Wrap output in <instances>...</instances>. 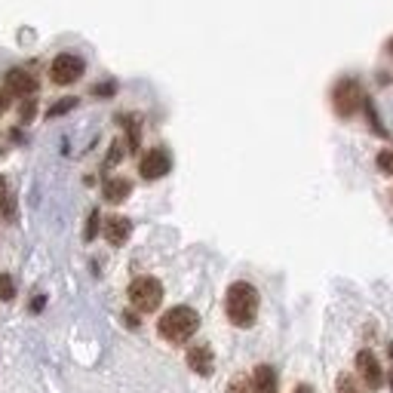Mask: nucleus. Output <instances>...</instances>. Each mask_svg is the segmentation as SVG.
Wrapping results in <instances>:
<instances>
[{
    "mask_svg": "<svg viewBox=\"0 0 393 393\" xmlns=\"http://www.w3.org/2000/svg\"><path fill=\"white\" fill-rule=\"evenodd\" d=\"M258 304H261L258 289L252 286V283H246V280L230 283L228 292H225V313H228V320L234 322L237 329H249L252 322H255Z\"/></svg>",
    "mask_w": 393,
    "mask_h": 393,
    "instance_id": "1",
    "label": "nucleus"
},
{
    "mask_svg": "<svg viewBox=\"0 0 393 393\" xmlns=\"http://www.w3.org/2000/svg\"><path fill=\"white\" fill-rule=\"evenodd\" d=\"M197 329H200V313L194 311V307H188V304L169 307L163 317H160V322H157L160 338H163V341H169V344H184V341H191Z\"/></svg>",
    "mask_w": 393,
    "mask_h": 393,
    "instance_id": "2",
    "label": "nucleus"
},
{
    "mask_svg": "<svg viewBox=\"0 0 393 393\" xmlns=\"http://www.w3.org/2000/svg\"><path fill=\"white\" fill-rule=\"evenodd\" d=\"M129 304H133L138 313H154L163 304V283H160L157 276H135V280L129 283Z\"/></svg>",
    "mask_w": 393,
    "mask_h": 393,
    "instance_id": "3",
    "label": "nucleus"
},
{
    "mask_svg": "<svg viewBox=\"0 0 393 393\" xmlns=\"http://www.w3.org/2000/svg\"><path fill=\"white\" fill-rule=\"evenodd\" d=\"M332 105H335L338 117H353V114L366 105V92L353 77H344V80H338L335 89H332Z\"/></svg>",
    "mask_w": 393,
    "mask_h": 393,
    "instance_id": "4",
    "label": "nucleus"
},
{
    "mask_svg": "<svg viewBox=\"0 0 393 393\" xmlns=\"http://www.w3.org/2000/svg\"><path fill=\"white\" fill-rule=\"evenodd\" d=\"M83 71H87V61L77 56V52H59L50 61V80L56 87H71V83H77L83 77Z\"/></svg>",
    "mask_w": 393,
    "mask_h": 393,
    "instance_id": "5",
    "label": "nucleus"
},
{
    "mask_svg": "<svg viewBox=\"0 0 393 393\" xmlns=\"http://www.w3.org/2000/svg\"><path fill=\"white\" fill-rule=\"evenodd\" d=\"M169 169H172V157H169L166 148H151V151L142 154V160H138V172H142L144 181L163 179Z\"/></svg>",
    "mask_w": 393,
    "mask_h": 393,
    "instance_id": "6",
    "label": "nucleus"
},
{
    "mask_svg": "<svg viewBox=\"0 0 393 393\" xmlns=\"http://www.w3.org/2000/svg\"><path fill=\"white\" fill-rule=\"evenodd\" d=\"M357 372H359V381L366 384L369 390H378L384 384V372H381V363L372 350H359L357 353Z\"/></svg>",
    "mask_w": 393,
    "mask_h": 393,
    "instance_id": "7",
    "label": "nucleus"
},
{
    "mask_svg": "<svg viewBox=\"0 0 393 393\" xmlns=\"http://www.w3.org/2000/svg\"><path fill=\"white\" fill-rule=\"evenodd\" d=\"M3 83H6V92H13V96L19 98H28L37 92V77L28 71V68H10V71L3 74Z\"/></svg>",
    "mask_w": 393,
    "mask_h": 393,
    "instance_id": "8",
    "label": "nucleus"
},
{
    "mask_svg": "<svg viewBox=\"0 0 393 393\" xmlns=\"http://www.w3.org/2000/svg\"><path fill=\"white\" fill-rule=\"evenodd\" d=\"M188 369L197 375H203V378H209L215 372V353L209 344H194V348L188 350Z\"/></svg>",
    "mask_w": 393,
    "mask_h": 393,
    "instance_id": "9",
    "label": "nucleus"
},
{
    "mask_svg": "<svg viewBox=\"0 0 393 393\" xmlns=\"http://www.w3.org/2000/svg\"><path fill=\"white\" fill-rule=\"evenodd\" d=\"M102 234H105V240L111 246H123L129 240V234H133V221L123 218V215H111V218H105Z\"/></svg>",
    "mask_w": 393,
    "mask_h": 393,
    "instance_id": "10",
    "label": "nucleus"
},
{
    "mask_svg": "<svg viewBox=\"0 0 393 393\" xmlns=\"http://www.w3.org/2000/svg\"><path fill=\"white\" fill-rule=\"evenodd\" d=\"M252 387L255 393H280V381H276V369L261 363L255 366V372H252Z\"/></svg>",
    "mask_w": 393,
    "mask_h": 393,
    "instance_id": "11",
    "label": "nucleus"
},
{
    "mask_svg": "<svg viewBox=\"0 0 393 393\" xmlns=\"http://www.w3.org/2000/svg\"><path fill=\"white\" fill-rule=\"evenodd\" d=\"M129 194H133V181L123 179V175L105 179V184H102V197L107 200V203H123Z\"/></svg>",
    "mask_w": 393,
    "mask_h": 393,
    "instance_id": "12",
    "label": "nucleus"
},
{
    "mask_svg": "<svg viewBox=\"0 0 393 393\" xmlns=\"http://www.w3.org/2000/svg\"><path fill=\"white\" fill-rule=\"evenodd\" d=\"M0 215L3 218H15V197L10 191V184H6V179H0Z\"/></svg>",
    "mask_w": 393,
    "mask_h": 393,
    "instance_id": "13",
    "label": "nucleus"
},
{
    "mask_svg": "<svg viewBox=\"0 0 393 393\" xmlns=\"http://www.w3.org/2000/svg\"><path fill=\"white\" fill-rule=\"evenodd\" d=\"M335 393H366V384H359L353 375H338L335 378Z\"/></svg>",
    "mask_w": 393,
    "mask_h": 393,
    "instance_id": "14",
    "label": "nucleus"
},
{
    "mask_svg": "<svg viewBox=\"0 0 393 393\" xmlns=\"http://www.w3.org/2000/svg\"><path fill=\"white\" fill-rule=\"evenodd\" d=\"M228 393H255L252 387V378H246V375H234L228 384Z\"/></svg>",
    "mask_w": 393,
    "mask_h": 393,
    "instance_id": "15",
    "label": "nucleus"
},
{
    "mask_svg": "<svg viewBox=\"0 0 393 393\" xmlns=\"http://www.w3.org/2000/svg\"><path fill=\"white\" fill-rule=\"evenodd\" d=\"M15 298V280L10 274H0V302H13Z\"/></svg>",
    "mask_w": 393,
    "mask_h": 393,
    "instance_id": "16",
    "label": "nucleus"
},
{
    "mask_svg": "<svg viewBox=\"0 0 393 393\" xmlns=\"http://www.w3.org/2000/svg\"><path fill=\"white\" fill-rule=\"evenodd\" d=\"M74 105H77V98H61L59 105H52L50 111H46V117H59V114H68Z\"/></svg>",
    "mask_w": 393,
    "mask_h": 393,
    "instance_id": "17",
    "label": "nucleus"
},
{
    "mask_svg": "<svg viewBox=\"0 0 393 393\" xmlns=\"http://www.w3.org/2000/svg\"><path fill=\"white\" fill-rule=\"evenodd\" d=\"M98 221H102V215H98V209H92V212H89V221H87V240H96Z\"/></svg>",
    "mask_w": 393,
    "mask_h": 393,
    "instance_id": "18",
    "label": "nucleus"
},
{
    "mask_svg": "<svg viewBox=\"0 0 393 393\" xmlns=\"http://www.w3.org/2000/svg\"><path fill=\"white\" fill-rule=\"evenodd\" d=\"M378 169L384 175H393V151H381L378 154Z\"/></svg>",
    "mask_w": 393,
    "mask_h": 393,
    "instance_id": "19",
    "label": "nucleus"
},
{
    "mask_svg": "<svg viewBox=\"0 0 393 393\" xmlns=\"http://www.w3.org/2000/svg\"><path fill=\"white\" fill-rule=\"evenodd\" d=\"M292 393H313V387H311V384H298V387L292 390Z\"/></svg>",
    "mask_w": 393,
    "mask_h": 393,
    "instance_id": "20",
    "label": "nucleus"
},
{
    "mask_svg": "<svg viewBox=\"0 0 393 393\" xmlns=\"http://www.w3.org/2000/svg\"><path fill=\"white\" fill-rule=\"evenodd\" d=\"M3 111H6V92L0 89V114H3Z\"/></svg>",
    "mask_w": 393,
    "mask_h": 393,
    "instance_id": "21",
    "label": "nucleus"
},
{
    "mask_svg": "<svg viewBox=\"0 0 393 393\" xmlns=\"http://www.w3.org/2000/svg\"><path fill=\"white\" fill-rule=\"evenodd\" d=\"M387 52H390V56H393V37H390V43H387Z\"/></svg>",
    "mask_w": 393,
    "mask_h": 393,
    "instance_id": "22",
    "label": "nucleus"
},
{
    "mask_svg": "<svg viewBox=\"0 0 393 393\" xmlns=\"http://www.w3.org/2000/svg\"><path fill=\"white\" fill-rule=\"evenodd\" d=\"M390 390H393V372H390Z\"/></svg>",
    "mask_w": 393,
    "mask_h": 393,
    "instance_id": "23",
    "label": "nucleus"
}]
</instances>
